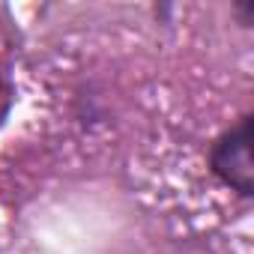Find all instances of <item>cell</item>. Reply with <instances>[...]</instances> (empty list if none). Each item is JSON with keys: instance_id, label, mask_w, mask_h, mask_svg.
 Listing matches in <instances>:
<instances>
[{"instance_id": "1", "label": "cell", "mask_w": 254, "mask_h": 254, "mask_svg": "<svg viewBox=\"0 0 254 254\" xmlns=\"http://www.w3.org/2000/svg\"><path fill=\"white\" fill-rule=\"evenodd\" d=\"M251 141H254V114H242L209 144L206 150V171L236 197H254V162H251Z\"/></svg>"}, {"instance_id": "2", "label": "cell", "mask_w": 254, "mask_h": 254, "mask_svg": "<svg viewBox=\"0 0 254 254\" xmlns=\"http://www.w3.org/2000/svg\"><path fill=\"white\" fill-rule=\"evenodd\" d=\"M230 12L236 15V21H239V27H251L254 24V0H236V3L230 6Z\"/></svg>"}, {"instance_id": "3", "label": "cell", "mask_w": 254, "mask_h": 254, "mask_svg": "<svg viewBox=\"0 0 254 254\" xmlns=\"http://www.w3.org/2000/svg\"><path fill=\"white\" fill-rule=\"evenodd\" d=\"M0 90H3V66H0Z\"/></svg>"}]
</instances>
